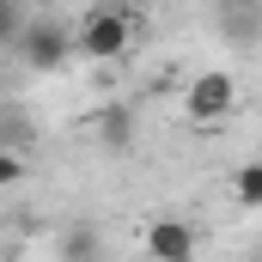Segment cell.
<instances>
[{
    "label": "cell",
    "instance_id": "obj_1",
    "mask_svg": "<svg viewBox=\"0 0 262 262\" xmlns=\"http://www.w3.org/2000/svg\"><path fill=\"white\" fill-rule=\"evenodd\" d=\"M134 43V25L122 6H98L79 31H73V55H85V61H122Z\"/></svg>",
    "mask_w": 262,
    "mask_h": 262
},
{
    "label": "cell",
    "instance_id": "obj_2",
    "mask_svg": "<svg viewBox=\"0 0 262 262\" xmlns=\"http://www.w3.org/2000/svg\"><path fill=\"white\" fill-rule=\"evenodd\" d=\"M12 49H18V61H25V67L49 73V67H61L67 55H73V31H67L61 18H49V12H43V18H31V25L18 31V43H12Z\"/></svg>",
    "mask_w": 262,
    "mask_h": 262
},
{
    "label": "cell",
    "instance_id": "obj_3",
    "mask_svg": "<svg viewBox=\"0 0 262 262\" xmlns=\"http://www.w3.org/2000/svg\"><path fill=\"white\" fill-rule=\"evenodd\" d=\"M183 104H189V116H195V122H220V116H232V104H238V79H232V73H220V67H213V73H195Z\"/></svg>",
    "mask_w": 262,
    "mask_h": 262
},
{
    "label": "cell",
    "instance_id": "obj_4",
    "mask_svg": "<svg viewBox=\"0 0 262 262\" xmlns=\"http://www.w3.org/2000/svg\"><path fill=\"white\" fill-rule=\"evenodd\" d=\"M146 256L152 262H195V226L189 220H159L146 232Z\"/></svg>",
    "mask_w": 262,
    "mask_h": 262
},
{
    "label": "cell",
    "instance_id": "obj_5",
    "mask_svg": "<svg viewBox=\"0 0 262 262\" xmlns=\"http://www.w3.org/2000/svg\"><path fill=\"white\" fill-rule=\"evenodd\" d=\"M98 134H104V146H110V152H128V146H134V116L116 104V110H104V116H98Z\"/></svg>",
    "mask_w": 262,
    "mask_h": 262
},
{
    "label": "cell",
    "instance_id": "obj_6",
    "mask_svg": "<svg viewBox=\"0 0 262 262\" xmlns=\"http://www.w3.org/2000/svg\"><path fill=\"white\" fill-rule=\"evenodd\" d=\"M232 195L244 201V207H262V165H244V171L232 177Z\"/></svg>",
    "mask_w": 262,
    "mask_h": 262
},
{
    "label": "cell",
    "instance_id": "obj_7",
    "mask_svg": "<svg viewBox=\"0 0 262 262\" xmlns=\"http://www.w3.org/2000/svg\"><path fill=\"white\" fill-rule=\"evenodd\" d=\"M226 31H232V37H256V31H262V12L238 6V0H226Z\"/></svg>",
    "mask_w": 262,
    "mask_h": 262
},
{
    "label": "cell",
    "instance_id": "obj_8",
    "mask_svg": "<svg viewBox=\"0 0 262 262\" xmlns=\"http://www.w3.org/2000/svg\"><path fill=\"white\" fill-rule=\"evenodd\" d=\"M18 31H25V6L18 0H0V49H12Z\"/></svg>",
    "mask_w": 262,
    "mask_h": 262
},
{
    "label": "cell",
    "instance_id": "obj_9",
    "mask_svg": "<svg viewBox=\"0 0 262 262\" xmlns=\"http://www.w3.org/2000/svg\"><path fill=\"white\" fill-rule=\"evenodd\" d=\"M18 183H25V159L12 146H0V189H18Z\"/></svg>",
    "mask_w": 262,
    "mask_h": 262
},
{
    "label": "cell",
    "instance_id": "obj_10",
    "mask_svg": "<svg viewBox=\"0 0 262 262\" xmlns=\"http://www.w3.org/2000/svg\"><path fill=\"white\" fill-rule=\"evenodd\" d=\"M18 6H37V12H49V6H55V0H18Z\"/></svg>",
    "mask_w": 262,
    "mask_h": 262
},
{
    "label": "cell",
    "instance_id": "obj_11",
    "mask_svg": "<svg viewBox=\"0 0 262 262\" xmlns=\"http://www.w3.org/2000/svg\"><path fill=\"white\" fill-rule=\"evenodd\" d=\"M6 262H12V256H6Z\"/></svg>",
    "mask_w": 262,
    "mask_h": 262
},
{
    "label": "cell",
    "instance_id": "obj_12",
    "mask_svg": "<svg viewBox=\"0 0 262 262\" xmlns=\"http://www.w3.org/2000/svg\"><path fill=\"white\" fill-rule=\"evenodd\" d=\"M256 262H262V256H256Z\"/></svg>",
    "mask_w": 262,
    "mask_h": 262
}]
</instances>
